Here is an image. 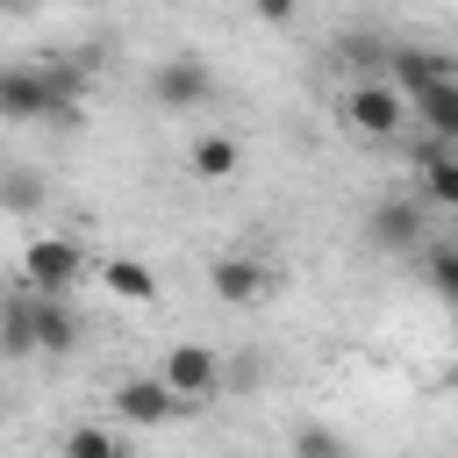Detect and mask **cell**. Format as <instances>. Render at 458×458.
Wrapping results in <instances>:
<instances>
[{
	"instance_id": "cell-11",
	"label": "cell",
	"mask_w": 458,
	"mask_h": 458,
	"mask_svg": "<svg viewBox=\"0 0 458 458\" xmlns=\"http://www.w3.org/2000/svg\"><path fill=\"white\" fill-rule=\"evenodd\" d=\"M186 165H193V179L222 186V179H236V172H243V143H236V136H222V129H208V136L193 143V157H186Z\"/></svg>"
},
{
	"instance_id": "cell-16",
	"label": "cell",
	"mask_w": 458,
	"mask_h": 458,
	"mask_svg": "<svg viewBox=\"0 0 458 458\" xmlns=\"http://www.w3.org/2000/svg\"><path fill=\"white\" fill-rule=\"evenodd\" d=\"M43 193H50V186H43V172H29V165L0 172V208H7V215H36V208H43Z\"/></svg>"
},
{
	"instance_id": "cell-2",
	"label": "cell",
	"mask_w": 458,
	"mask_h": 458,
	"mask_svg": "<svg viewBox=\"0 0 458 458\" xmlns=\"http://www.w3.org/2000/svg\"><path fill=\"white\" fill-rule=\"evenodd\" d=\"M150 100H157V107H172V114L208 107V100H215V72H208V57H193V50L157 57V64H150Z\"/></svg>"
},
{
	"instance_id": "cell-23",
	"label": "cell",
	"mask_w": 458,
	"mask_h": 458,
	"mask_svg": "<svg viewBox=\"0 0 458 458\" xmlns=\"http://www.w3.org/2000/svg\"><path fill=\"white\" fill-rule=\"evenodd\" d=\"M0 7H14V0H0Z\"/></svg>"
},
{
	"instance_id": "cell-5",
	"label": "cell",
	"mask_w": 458,
	"mask_h": 458,
	"mask_svg": "<svg viewBox=\"0 0 458 458\" xmlns=\"http://www.w3.org/2000/svg\"><path fill=\"white\" fill-rule=\"evenodd\" d=\"M386 79L415 100V93H429V86H451V79H458V57L437 50V43H394V50H386Z\"/></svg>"
},
{
	"instance_id": "cell-17",
	"label": "cell",
	"mask_w": 458,
	"mask_h": 458,
	"mask_svg": "<svg viewBox=\"0 0 458 458\" xmlns=\"http://www.w3.org/2000/svg\"><path fill=\"white\" fill-rule=\"evenodd\" d=\"M64 458H129V451L114 444V429H100V422H79V429L64 437Z\"/></svg>"
},
{
	"instance_id": "cell-15",
	"label": "cell",
	"mask_w": 458,
	"mask_h": 458,
	"mask_svg": "<svg viewBox=\"0 0 458 458\" xmlns=\"http://www.w3.org/2000/svg\"><path fill=\"white\" fill-rule=\"evenodd\" d=\"M422 186H429L437 208L458 215V143H437V157H422Z\"/></svg>"
},
{
	"instance_id": "cell-3",
	"label": "cell",
	"mask_w": 458,
	"mask_h": 458,
	"mask_svg": "<svg viewBox=\"0 0 458 458\" xmlns=\"http://www.w3.org/2000/svg\"><path fill=\"white\" fill-rule=\"evenodd\" d=\"M79 272H86V258H79L72 236H29V250H21V286L64 301V286H72Z\"/></svg>"
},
{
	"instance_id": "cell-19",
	"label": "cell",
	"mask_w": 458,
	"mask_h": 458,
	"mask_svg": "<svg viewBox=\"0 0 458 458\" xmlns=\"http://www.w3.org/2000/svg\"><path fill=\"white\" fill-rule=\"evenodd\" d=\"M386 50H394V43H379V36H336V64H351V72L386 64Z\"/></svg>"
},
{
	"instance_id": "cell-1",
	"label": "cell",
	"mask_w": 458,
	"mask_h": 458,
	"mask_svg": "<svg viewBox=\"0 0 458 458\" xmlns=\"http://www.w3.org/2000/svg\"><path fill=\"white\" fill-rule=\"evenodd\" d=\"M336 114H344L358 136H372V143H394V136L415 122V107H408V93H401L394 79H358V86H344Z\"/></svg>"
},
{
	"instance_id": "cell-14",
	"label": "cell",
	"mask_w": 458,
	"mask_h": 458,
	"mask_svg": "<svg viewBox=\"0 0 458 458\" xmlns=\"http://www.w3.org/2000/svg\"><path fill=\"white\" fill-rule=\"evenodd\" d=\"M408 107H415L422 136H444V143H458V79H451V86H429V93H415Z\"/></svg>"
},
{
	"instance_id": "cell-7",
	"label": "cell",
	"mask_w": 458,
	"mask_h": 458,
	"mask_svg": "<svg viewBox=\"0 0 458 458\" xmlns=\"http://www.w3.org/2000/svg\"><path fill=\"white\" fill-rule=\"evenodd\" d=\"M172 415H186V401H179L165 379H122V386H114V422L157 429V422H172Z\"/></svg>"
},
{
	"instance_id": "cell-6",
	"label": "cell",
	"mask_w": 458,
	"mask_h": 458,
	"mask_svg": "<svg viewBox=\"0 0 458 458\" xmlns=\"http://www.w3.org/2000/svg\"><path fill=\"white\" fill-rule=\"evenodd\" d=\"M157 379H165L186 408H200V394H215V386H222V358H215L208 344H172V351H165V365H157Z\"/></svg>"
},
{
	"instance_id": "cell-8",
	"label": "cell",
	"mask_w": 458,
	"mask_h": 458,
	"mask_svg": "<svg viewBox=\"0 0 458 458\" xmlns=\"http://www.w3.org/2000/svg\"><path fill=\"white\" fill-rule=\"evenodd\" d=\"M0 122H50L43 64H0Z\"/></svg>"
},
{
	"instance_id": "cell-13",
	"label": "cell",
	"mask_w": 458,
	"mask_h": 458,
	"mask_svg": "<svg viewBox=\"0 0 458 458\" xmlns=\"http://www.w3.org/2000/svg\"><path fill=\"white\" fill-rule=\"evenodd\" d=\"M100 279H107L114 301H129V308H150V301H157V272H150L143 258H107Z\"/></svg>"
},
{
	"instance_id": "cell-10",
	"label": "cell",
	"mask_w": 458,
	"mask_h": 458,
	"mask_svg": "<svg viewBox=\"0 0 458 458\" xmlns=\"http://www.w3.org/2000/svg\"><path fill=\"white\" fill-rule=\"evenodd\" d=\"M0 358H36V286H14L0 301Z\"/></svg>"
},
{
	"instance_id": "cell-24",
	"label": "cell",
	"mask_w": 458,
	"mask_h": 458,
	"mask_svg": "<svg viewBox=\"0 0 458 458\" xmlns=\"http://www.w3.org/2000/svg\"><path fill=\"white\" fill-rule=\"evenodd\" d=\"M451 243H458V236H451Z\"/></svg>"
},
{
	"instance_id": "cell-21",
	"label": "cell",
	"mask_w": 458,
	"mask_h": 458,
	"mask_svg": "<svg viewBox=\"0 0 458 458\" xmlns=\"http://www.w3.org/2000/svg\"><path fill=\"white\" fill-rule=\"evenodd\" d=\"M293 7H301V0H250V14H258V21H272V29H279V21H293Z\"/></svg>"
},
{
	"instance_id": "cell-9",
	"label": "cell",
	"mask_w": 458,
	"mask_h": 458,
	"mask_svg": "<svg viewBox=\"0 0 458 458\" xmlns=\"http://www.w3.org/2000/svg\"><path fill=\"white\" fill-rule=\"evenodd\" d=\"M365 236H372V250H415L422 243V208L415 200H379L365 215Z\"/></svg>"
},
{
	"instance_id": "cell-20",
	"label": "cell",
	"mask_w": 458,
	"mask_h": 458,
	"mask_svg": "<svg viewBox=\"0 0 458 458\" xmlns=\"http://www.w3.org/2000/svg\"><path fill=\"white\" fill-rule=\"evenodd\" d=\"M429 286L458 308V243H437V250H429Z\"/></svg>"
},
{
	"instance_id": "cell-22",
	"label": "cell",
	"mask_w": 458,
	"mask_h": 458,
	"mask_svg": "<svg viewBox=\"0 0 458 458\" xmlns=\"http://www.w3.org/2000/svg\"><path fill=\"white\" fill-rule=\"evenodd\" d=\"M0 408H7V394H0Z\"/></svg>"
},
{
	"instance_id": "cell-4",
	"label": "cell",
	"mask_w": 458,
	"mask_h": 458,
	"mask_svg": "<svg viewBox=\"0 0 458 458\" xmlns=\"http://www.w3.org/2000/svg\"><path fill=\"white\" fill-rule=\"evenodd\" d=\"M279 286V272L265 265V258H243V250H222L215 265H208V293L215 301H229V308H250V301H265Z\"/></svg>"
},
{
	"instance_id": "cell-18",
	"label": "cell",
	"mask_w": 458,
	"mask_h": 458,
	"mask_svg": "<svg viewBox=\"0 0 458 458\" xmlns=\"http://www.w3.org/2000/svg\"><path fill=\"white\" fill-rule=\"evenodd\" d=\"M293 458H351V444H344L329 422H301V429H293Z\"/></svg>"
},
{
	"instance_id": "cell-12",
	"label": "cell",
	"mask_w": 458,
	"mask_h": 458,
	"mask_svg": "<svg viewBox=\"0 0 458 458\" xmlns=\"http://www.w3.org/2000/svg\"><path fill=\"white\" fill-rule=\"evenodd\" d=\"M36 351H50V358L79 351V315H72L57 293H36Z\"/></svg>"
}]
</instances>
